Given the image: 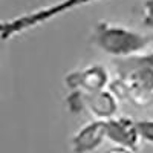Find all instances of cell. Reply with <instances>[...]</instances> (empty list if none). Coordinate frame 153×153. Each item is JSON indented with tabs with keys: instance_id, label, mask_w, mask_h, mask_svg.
<instances>
[{
	"instance_id": "obj_1",
	"label": "cell",
	"mask_w": 153,
	"mask_h": 153,
	"mask_svg": "<svg viewBox=\"0 0 153 153\" xmlns=\"http://www.w3.org/2000/svg\"><path fill=\"white\" fill-rule=\"evenodd\" d=\"M91 40L104 54L117 58H127L143 54L147 46L152 45L150 35H144L109 22H98L95 25L91 34Z\"/></svg>"
},
{
	"instance_id": "obj_2",
	"label": "cell",
	"mask_w": 153,
	"mask_h": 153,
	"mask_svg": "<svg viewBox=\"0 0 153 153\" xmlns=\"http://www.w3.org/2000/svg\"><path fill=\"white\" fill-rule=\"evenodd\" d=\"M95 2H100V0H60L57 3L48 5L45 8L23 14L12 20L0 22V38L8 40V38L14 37V35L23 34L29 29L40 26V25H45L63 14H66V12H71L76 8H81L84 5L95 3Z\"/></svg>"
},
{
	"instance_id": "obj_3",
	"label": "cell",
	"mask_w": 153,
	"mask_h": 153,
	"mask_svg": "<svg viewBox=\"0 0 153 153\" xmlns=\"http://www.w3.org/2000/svg\"><path fill=\"white\" fill-rule=\"evenodd\" d=\"M68 107L72 113L87 109L98 120H107L115 115L118 104H117V97L112 92L104 91V89L97 92L72 91V94L68 97Z\"/></svg>"
},
{
	"instance_id": "obj_4",
	"label": "cell",
	"mask_w": 153,
	"mask_h": 153,
	"mask_svg": "<svg viewBox=\"0 0 153 153\" xmlns=\"http://www.w3.org/2000/svg\"><path fill=\"white\" fill-rule=\"evenodd\" d=\"M106 138L115 146L136 150L139 144V133L136 121L129 117H112L106 120Z\"/></svg>"
},
{
	"instance_id": "obj_5",
	"label": "cell",
	"mask_w": 153,
	"mask_h": 153,
	"mask_svg": "<svg viewBox=\"0 0 153 153\" xmlns=\"http://www.w3.org/2000/svg\"><path fill=\"white\" fill-rule=\"evenodd\" d=\"M106 138V120H95L84 124L71 139L74 153H92L101 147Z\"/></svg>"
},
{
	"instance_id": "obj_6",
	"label": "cell",
	"mask_w": 153,
	"mask_h": 153,
	"mask_svg": "<svg viewBox=\"0 0 153 153\" xmlns=\"http://www.w3.org/2000/svg\"><path fill=\"white\" fill-rule=\"evenodd\" d=\"M107 81H109L107 71L100 65L84 68L66 76V84L72 91H83V92L103 91L107 86Z\"/></svg>"
},
{
	"instance_id": "obj_7",
	"label": "cell",
	"mask_w": 153,
	"mask_h": 153,
	"mask_svg": "<svg viewBox=\"0 0 153 153\" xmlns=\"http://www.w3.org/2000/svg\"><path fill=\"white\" fill-rule=\"evenodd\" d=\"M118 65H124V66H147L150 69H153V51L150 52H143L133 57H127V58H120Z\"/></svg>"
},
{
	"instance_id": "obj_8",
	"label": "cell",
	"mask_w": 153,
	"mask_h": 153,
	"mask_svg": "<svg viewBox=\"0 0 153 153\" xmlns=\"http://www.w3.org/2000/svg\"><path fill=\"white\" fill-rule=\"evenodd\" d=\"M138 133L143 141L153 144V120H139L136 121Z\"/></svg>"
},
{
	"instance_id": "obj_9",
	"label": "cell",
	"mask_w": 153,
	"mask_h": 153,
	"mask_svg": "<svg viewBox=\"0 0 153 153\" xmlns=\"http://www.w3.org/2000/svg\"><path fill=\"white\" fill-rule=\"evenodd\" d=\"M143 25L153 29V0H146L143 5Z\"/></svg>"
},
{
	"instance_id": "obj_10",
	"label": "cell",
	"mask_w": 153,
	"mask_h": 153,
	"mask_svg": "<svg viewBox=\"0 0 153 153\" xmlns=\"http://www.w3.org/2000/svg\"><path fill=\"white\" fill-rule=\"evenodd\" d=\"M106 153H135V150H132V149H126V147H120V146H115L113 149L107 150Z\"/></svg>"
},
{
	"instance_id": "obj_11",
	"label": "cell",
	"mask_w": 153,
	"mask_h": 153,
	"mask_svg": "<svg viewBox=\"0 0 153 153\" xmlns=\"http://www.w3.org/2000/svg\"><path fill=\"white\" fill-rule=\"evenodd\" d=\"M150 42H152V43H153V34H152V35H150Z\"/></svg>"
}]
</instances>
